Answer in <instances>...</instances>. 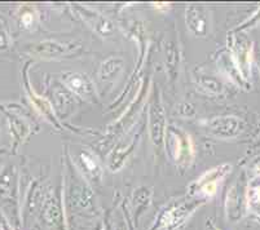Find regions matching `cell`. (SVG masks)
I'll list each match as a JSON object with an SVG mask.
<instances>
[{"mask_svg": "<svg viewBox=\"0 0 260 230\" xmlns=\"http://www.w3.org/2000/svg\"><path fill=\"white\" fill-rule=\"evenodd\" d=\"M146 189H140V191H138V193H135V208H136V217H138V215L140 212H143L141 210H144V208L148 206L149 203V199H150V196H149V193L148 191H145Z\"/></svg>", "mask_w": 260, "mask_h": 230, "instance_id": "52a82bcc", "label": "cell"}, {"mask_svg": "<svg viewBox=\"0 0 260 230\" xmlns=\"http://www.w3.org/2000/svg\"><path fill=\"white\" fill-rule=\"evenodd\" d=\"M165 115H163V109L158 100L150 106V135L154 144L159 145L162 142L163 132H165Z\"/></svg>", "mask_w": 260, "mask_h": 230, "instance_id": "3957f363", "label": "cell"}, {"mask_svg": "<svg viewBox=\"0 0 260 230\" xmlns=\"http://www.w3.org/2000/svg\"><path fill=\"white\" fill-rule=\"evenodd\" d=\"M120 68H122V60L119 58H112V60L106 61L101 68V79L108 80L113 78L120 70Z\"/></svg>", "mask_w": 260, "mask_h": 230, "instance_id": "8992f818", "label": "cell"}, {"mask_svg": "<svg viewBox=\"0 0 260 230\" xmlns=\"http://www.w3.org/2000/svg\"><path fill=\"white\" fill-rule=\"evenodd\" d=\"M65 83L68 84L70 89L75 92V93L80 94V96H88L92 93L91 84H89L88 79L84 78L80 74H70L66 75Z\"/></svg>", "mask_w": 260, "mask_h": 230, "instance_id": "5b68a950", "label": "cell"}, {"mask_svg": "<svg viewBox=\"0 0 260 230\" xmlns=\"http://www.w3.org/2000/svg\"><path fill=\"white\" fill-rule=\"evenodd\" d=\"M198 206H200L198 203H189V205L188 203H181V205L169 208L160 215L159 219L157 220V224L152 230L162 229V227H166L170 230L179 229L189 219L191 213L194 212Z\"/></svg>", "mask_w": 260, "mask_h": 230, "instance_id": "6da1fadb", "label": "cell"}, {"mask_svg": "<svg viewBox=\"0 0 260 230\" xmlns=\"http://www.w3.org/2000/svg\"><path fill=\"white\" fill-rule=\"evenodd\" d=\"M103 230H108V229H106V227H105V229H103Z\"/></svg>", "mask_w": 260, "mask_h": 230, "instance_id": "30bf717a", "label": "cell"}, {"mask_svg": "<svg viewBox=\"0 0 260 230\" xmlns=\"http://www.w3.org/2000/svg\"><path fill=\"white\" fill-rule=\"evenodd\" d=\"M205 230H219L214 224L211 222V220H207L206 226H205Z\"/></svg>", "mask_w": 260, "mask_h": 230, "instance_id": "ba28073f", "label": "cell"}, {"mask_svg": "<svg viewBox=\"0 0 260 230\" xmlns=\"http://www.w3.org/2000/svg\"><path fill=\"white\" fill-rule=\"evenodd\" d=\"M186 25L190 31L203 37L207 31V12L203 7L191 6L186 8Z\"/></svg>", "mask_w": 260, "mask_h": 230, "instance_id": "7a4b0ae2", "label": "cell"}, {"mask_svg": "<svg viewBox=\"0 0 260 230\" xmlns=\"http://www.w3.org/2000/svg\"><path fill=\"white\" fill-rule=\"evenodd\" d=\"M240 123L235 118H215L209 122V128L212 134L220 137H232L238 132Z\"/></svg>", "mask_w": 260, "mask_h": 230, "instance_id": "277c9868", "label": "cell"}, {"mask_svg": "<svg viewBox=\"0 0 260 230\" xmlns=\"http://www.w3.org/2000/svg\"><path fill=\"white\" fill-rule=\"evenodd\" d=\"M0 230H8L6 221H4V220L2 219V216H0Z\"/></svg>", "mask_w": 260, "mask_h": 230, "instance_id": "9c48e42d", "label": "cell"}]
</instances>
